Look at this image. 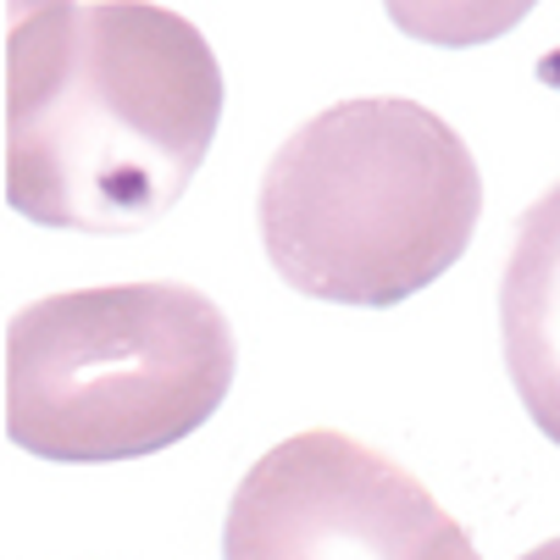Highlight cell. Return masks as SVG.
<instances>
[{
    "label": "cell",
    "mask_w": 560,
    "mask_h": 560,
    "mask_svg": "<svg viewBox=\"0 0 560 560\" xmlns=\"http://www.w3.org/2000/svg\"><path fill=\"white\" fill-rule=\"evenodd\" d=\"M522 560H560V538H549V544H538L533 555H522Z\"/></svg>",
    "instance_id": "7"
},
{
    "label": "cell",
    "mask_w": 560,
    "mask_h": 560,
    "mask_svg": "<svg viewBox=\"0 0 560 560\" xmlns=\"http://www.w3.org/2000/svg\"><path fill=\"white\" fill-rule=\"evenodd\" d=\"M222 560H477V549L399 460L316 428L245 471Z\"/></svg>",
    "instance_id": "4"
},
{
    "label": "cell",
    "mask_w": 560,
    "mask_h": 560,
    "mask_svg": "<svg viewBox=\"0 0 560 560\" xmlns=\"http://www.w3.org/2000/svg\"><path fill=\"white\" fill-rule=\"evenodd\" d=\"M500 339L527 417L560 444V184L516 222L500 283Z\"/></svg>",
    "instance_id": "5"
},
{
    "label": "cell",
    "mask_w": 560,
    "mask_h": 560,
    "mask_svg": "<svg viewBox=\"0 0 560 560\" xmlns=\"http://www.w3.org/2000/svg\"><path fill=\"white\" fill-rule=\"evenodd\" d=\"M233 328L184 283H112L34 300L7 334V433L61 460H139L217 417Z\"/></svg>",
    "instance_id": "3"
},
{
    "label": "cell",
    "mask_w": 560,
    "mask_h": 560,
    "mask_svg": "<svg viewBox=\"0 0 560 560\" xmlns=\"http://www.w3.org/2000/svg\"><path fill=\"white\" fill-rule=\"evenodd\" d=\"M222 67L150 0H12L7 200L67 233H133L195 184L222 122Z\"/></svg>",
    "instance_id": "1"
},
{
    "label": "cell",
    "mask_w": 560,
    "mask_h": 560,
    "mask_svg": "<svg viewBox=\"0 0 560 560\" xmlns=\"http://www.w3.org/2000/svg\"><path fill=\"white\" fill-rule=\"evenodd\" d=\"M483 178L466 139L417 101H345L267 162L256 222L278 278L334 305H399L471 245Z\"/></svg>",
    "instance_id": "2"
},
{
    "label": "cell",
    "mask_w": 560,
    "mask_h": 560,
    "mask_svg": "<svg viewBox=\"0 0 560 560\" xmlns=\"http://www.w3.org/2000/svg\"><path fill=\"white\" fill-rule=\"evenodd\" d=\"M399 34H411L422 45L466 50V45H489L511 34L538 0H383Z\"/></svg>",
    "instance_id": "6"
}]
</instances>
